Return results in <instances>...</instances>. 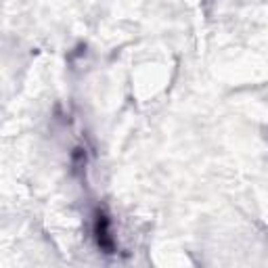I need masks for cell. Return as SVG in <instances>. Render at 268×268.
Returning <instances> with one entry per match:
<instances>
[{
  "mask_svg": "<svg viewBox=\"0 0 268 268\" xmlns=\"http://www.w3.org/2000/svg\"><path fill=\"white\" fill-rule=\"evenodd\" d=\"M94 234H96L98 245L103 247V249L107 251V254H111V249H113V237H111V230H109V218H107L103 212H98V214H96Z\"/></svg>",
  "mask_w": 268,
  "mask_h": 268,
  "instance_id": "obj_1",
  "label": "cell"
}]
</instances>
